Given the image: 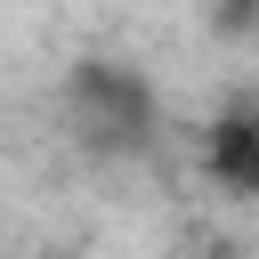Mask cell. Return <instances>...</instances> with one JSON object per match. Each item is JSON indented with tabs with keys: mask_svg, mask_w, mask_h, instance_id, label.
Listing matches in <instances>:
<instances>
[{
	"mask_svg": "<svg viewBox=\"0 0 259 259\" xmlns=\"http://www.w3.org/2000/svg\"><path fill=\"white\" fill-rule=\"evenodd\" d=\"M73 105H81V121H89V138H97V146H138V138H146V121H154L146 89H138L130 73H113V65H81Z\"/></svg>",
	"mask_w": 259,
	"mask_h": 259,
	"instance_id": "obj_1",
	"label": "cell"
},
{
	"mask_svg": "<svg viewBox=\"0 0 259 259\" xmlns=\"http://www.w3.org/2000/svg\"><path fill=\"white\" fill-rule=\"evenodd\" d=\"M219 24H227V32H251V24H259V0H219Z\"/></svg>",
	"mask_w": 259,
	"mask_h": 259,
	"instance_id": "obj_3",
	"label": "cell"
},
{
	"mask_svg": "<svg viewBox=\"0 0 259 259\" xmlns=\"http://www.w3.org/2000/svg\"><path fill=\"white\" fill-rule=\"evenodd\" d=\"M202 170L227 194H259V105H227L202 130Z\"/></svg>",
	"mask_w": 259,
	"mask_h": 259,
	"instance_id": "obj_2",
	"label": "cell"
}]
</instances>
